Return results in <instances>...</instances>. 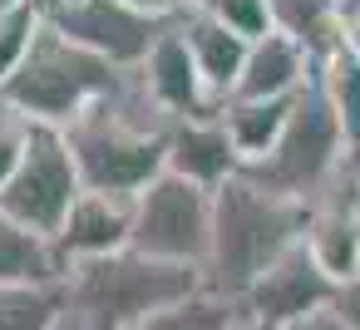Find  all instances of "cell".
Here are the masks:
<instances>
[{"label": "cell", "instance_id": "cell-1", "mask_svg": "<svg viewBox=\"0 0 360 330\" xmlns=\"http://www.w3.org/2000/svg\"><path fill=\"white\" fill-rule=\"evenodd\" d=\"M173 124L178 119H168L143 94L139 74H129L119 94L99 99L94 109H84L60 133L70 143V158H75L84 187L139 197L153 178L168 173V128Z\"/></svg>", "mask_w": 360, "mask_h": 330}, {"label": "cell", "instance_id": "cell-2", "mask_svg": "<svg viewBox=\"0 0 360 330\" xmlns=\"http://www.w3.org/2000/svg\"><path fill=\"white\" fill-rule=\"evenodd\" d=\"M311 222L306 202H291L257 178L237 173L212 192V246L202 261V291L242 301L266 266H276L291 246H301Z\"/></svg>", "mask_w": 360, "mask_h": 330}, {"label": "cell", "instance_id": "cell-3", "mask_svg": "<svg viewBox=\"0 0 360 330\" xmlns=\"http://www.w3.org/2000/svg\"><path fill=\"white\" fill-rule=\"evenodd\" d=\"M242 173L257 178L262 187L291 197V202H306V207H321V202H330V197L355 192V143L345 138L340 119H335L330 104L321 99L316 74H311V84L296 94L276 148H271L262 163L242 168Z\"/></svg>", "mask_w": 360, "mask_h": 330}, {"label": "cell", "instance_id": "cell-4", "mask_svg": "<svg viewBox=\"0 0 360 330\" xmlns=\"http://www.w3.org/2000/svg\"><path fill=\"white\" fill-rule=\"evenodd\" d=\"M129 74L134 70H114L109 60L89 55L84 45H75L70 35H60L45 20V30L30 45L25 65L0 84V104L11 114H20L25 124L70 128L84 109H94L109 94H119Z\"/></svg>", "mask_w": 360, "mask_h": 330}, {"label": "cell", "instance_id": "cell-5", "mask_svg": "<svg viewBox=\"0 0 360 330\" xmlns=\"http://www.w3.org/2000/svg\"><path fill=\"white\" fill-rule=\"evenodd\" d=\"M202 291V271L198 266H173V261H153L134 246L70 266L65 271V296L79 315H89L99 330H143L153 315H163L168 305L188 301Z\"/></svg>", "mask_w": 360, "mask_h": 330}, {"label": "cell", "instance_id": "cell-6", "mask_svg": "<svg viewBox=\"0 0 360 330\" xmlns=\"http://www.w3.org/2000/svg\"><path fill=\"white\" fill-rule=\"evenodd\" d=\"M129 246L153 256V261L202 271L207 246H212V192L198 187V183H183L173 173L153 178L134 197V237H129Z\"/></svg>", "mask_w": 360, "mask_h": 330}, {"label": "cell", "instance_id": "cell-7", "mask_svg": "<svg viewBox=\"0 0 360 330\" xmlns=\"http://www.w3.org/2000/svg\"><path fill=\"white\" fill-rule=\"evenodd\" d=\"M79 192H84V183H79L75 158H70L65 133L45 128V124H30L25 158H20L15 178L6 183V192H0V212L55 242V232L70 217V207H75Z\"/></svg>", "mask_w": 360, "mask_h": 330}, {"label": "cell", "instance_id": "cell-8", "mask_svg": "<svg viewBox=\"0 0 360 330\" xmlns=\"http://www.w3.org/2000/svg\"><path fill=\"white\" fill-rule=\"evenodd\" d=\"M45 20L114 70H139L173 15L134 11L129 0H45Z\"/></svg>", "mask_w": 360, "mask_h": 330}, {"label": "cell", "instance_id": "cell-9", "mask_svg": "<svg viewBox=\"0 0 360 330\" xmlns=\"http://www.w3.org/2000/svg\"><path fill=\"white\" fill-rule=\"evenodd\" d=\"M330 305H335V286L316 271V261L306 256V246H291L237 301V310H242V320L252 330H296V325H306L311 315H321Z\"/></svg>", "mask_w": 360, "mask_h": 330}, {"label": "cell", "instance_id": "cell-10", "mask_svg": "<svg viewBox=\"0 0 360 330\" xmlns=\"http://www.w3.org/2000/svg\"><path fill=\"white\" fill-rule=\"evenodd\" d=\"M143 94L168 114V119H207L222 109V99L202 84V70L188 50V40L178 35V25L168 20V30L153 40V50L143 55V65L134 70Z\"/></svg>", "mask_w": 360, "mask_h": 330}, {"label": "cell", "instance_id": "cell-11", "mask_svg": "<svg viewBox=\"0 0 360 330\" xmlns=\"http://www.w3.org/2000/svg\"><path fill=\"white\" fill-rule=\"evenodd\" d=\"M129 237H134V197L84 187L75 197L70 217L55 232V251H60V261L70 271V266H84V261H99V256L124 251Z\"/></svg>", "mask_w": 360, "mask_h": 330}, {"label": "cell", "instance_id": "cell-12", "mask_svg": "<svg viewBox=\"0 0 360 330\" xmlns=\"http://www.w3.org/2000/svg\"><path fill=\"white\" fill-rule=\"evenodd\" d=\"M301 246L335 291L360 281V192H345V197L311 207Z\"/></svg>", "mask_w": 360, "mask_h": 330}, {"label": "cell", "instance_id": "cell-13", "mask_svg": "<svg viewBox=\"0 0 360 330\" xmlns=\"http://www.w3.org/2000/svg\"><path fill=\"white\" fill-rule=\"evenodd\" d=\"M168 173L183 183H198L207 192H217L222 183H232L242 173V158L222 128L217 114L207 119H178L168 128Z\"/></svg>", "mask_w": 360, "mask_h": 330}, {"label": "cell", "instance_id": "cell-14", "mask_svg": "<svg viewBox=\"0 0 360 330\" xmlns=\"http://www.w3.org/2000/svg\"><path fill=\"white\" fill-rule=\"evenodd\" d=\"M311 74H316V60L301 45H291L286 35H266L247 45L242 74L227 99H296L311 84Z\"/></svg>", "mask_w": 360, "mask_h": 330}, {"label": "cell", "instance_id": "cell-15", "mask_svg": "<svg viewBox=\"0 0 360 330\" xmlns=\"http://www.w3.org/2000/svg\"><path fill=\"white\" fill-rule=\"evenodd\" d=\"M173 25H178V35L188 40V50H193V60H198V70H202V84L227 104V94H232V84H237V74H242V60H247V40L242 35H232L227 25H217L207 11H198V6H183L178 15H173Z\"/></svg>", "mask_w": 360, "mask_h": 330}, {"label": "cell", "instance_id": "cell-16", "mask_svg": "<svg viewBox=\"0 0 360 330\" xmlns=\"http://www.w3.org/2000/svg\"><path fill=\"white\" fill-rule=\"evenodd\" d=\"M291 104H296V99H227V104L217 109V119H222V128H227V138H232L242 168L262 163V158L276 148Z\"/></svg>", "mask_w": 360, "mask_h": 330}, {"label": "cell", "instance_id": "cell-17", "mask_svg": "<svg viewBox=\"0 0 360 330\" xmlns=\"http://www.w3.org/2000/svg\"><path fill=\"white\" fill-rule=\"evenodd\" d=\"M40 281H65L55 242L0 212V286H40Z\"/></svg>", "mask_w": 360, "mask_h": 330}, {"label": "cell", "instance_id": "cell-18", "mask_svg": "<svg viewBox=\"0 0 360 330\" xmlns=\"http://www.w3.org/2000/svg\"><path fill=\"white\" fill-rule=\"evenodd\" d=\"M271 35H286L311 60L340 50V0H266Z\"/></svg>", "mask_w": 360, "mask_h": 330}, {"label": "cell", "instance_id": "cell-19", "mask_svg": "<svg viewBox=\"0 0 360 330\" xmlns=\"http://www.w3.org/2000/svg\"><path fill=\"white\" fill-rule=\"evenodd\" d=\"M316 89L340 119L345 138L360 148V60L345 50H330L326 60H316Z\"/></svg>", "mask_w": 360, "mask_h": 330}, {"label": "cell", "instance_id": "cell-20", "mask_svg": "<svg viewBox=\"0 0 360 330\" xmlns=\"http://www.w3.org/2000/svg\"><path fill=\"white\" fill-rule=\"evenodd\" d=\"M65 310V281L0 286V330H55Z\"/></svg>", "mask_w": 360, "mask_h": 330}, {"label": "cell", "instance_id": "cell-21", "mask_svg": "<svg viewBox=\"0 0 360 330\" xmlns=\"http://www.w3.org/2000/svg\"><path fill=\"white\" fill-rule=\"evenodd\" d=\"M40 30H45V0H30V6H15V11L0 15V84L25 65Z\"/></svg>", "mask_w": 360, "mask_h": 330}, {"label": "cell", "instance_id": "cell-22", "mask_svg": "<svg viewBox=\"0 0 360 330\" xmlns=\"http://www.w3.org/2000/svg\"><path fill=\"white\" fill-rule=\"evenodd\" d=\"M198 11H207L217 25H227V30L242 35L247 45L271 35V11H266V0H198Z\"/></svg>", "mask_w": 360, "mask_h": 330}, {"label": "cell", "instance_id": "cell-23", "mask_svg": "<svg viewBox=\"0 0 360 330\" xmlns=\"http://www.w3.org/2000/svg\"><path fill=\"white\" fill-rule=\"evenodd\" d=\"M25 138H30V124L0 104V192H6V183L15 178V168L25 158Z\"/></svg>", "mask_w": 360, "mask_h": 330}, {"label": "cell", "instance_id": "cell-24", "mask_svg": "<svg viewBox=\"0 0 360 330\" xmlns=\"http://www.w3.org/2000/svg\"><path fill=\"white\" fill-rule=\"evenodd\" d=\"M340 50L360 60V0H340Z\"/></svg>", "mask_w": 360, "mask_h": 330}, {"label": "cell", "instance_id": "cell-25", "mask_svg": "<svg viewBox=\"0 0 360 330\" xmlns=\"http://www.w3.org/2000/svg\"><path fill=\"white\" fill-rule=\"evenodd\" d=\"M134 11H148V15H178L183 0H129Z\"/></svg>", "mask_w": 360, "mask_h": 330}, {"label": "cell", "instance_id": "cell-26", "mask_svg": "<svg viewBox=\"0 0 360 330\" xmlns=\"http://www.w3.org/2000/svg\"><path fill=\"white\" fill-rule=\"evenodd\" d=\"M15 6H30V0H0V15H6V11H15Z\"/></svg>", "mask_w": 360, "mask_h": 330}, {"label": "cell", "instance_id": "cell-27", "mask_svg": "<svg viewBox=\"0 0 360 330\" xmlns=\"http://www.w3.org/2000/svg\"><path fill=\"white\" fill-rule=\"evenodd\" d=\"M355 192H360V148H355Z\"/></svg>", "mask_w": 360, "mask_h": 330}, {"label": "cell", "instance_id": "cell-28", "mask_svg": "<svg viewBox=\"0 0 360 330\" xmlns=\"http://www.w3.org/2000/svg\"><path fill=\"white\" fill-rule=\"evenodd\" d=\"M183 6H198V0H183Z\"/></svg>", "mask_w": 360, "mask_h": 330}]
</instances>
